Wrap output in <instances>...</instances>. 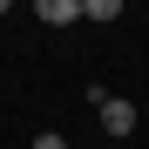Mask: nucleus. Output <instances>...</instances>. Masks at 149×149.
I'll return each mask as SVG.
<instances>
[{"instance_id": "nucleus-1", "label": "nucleus", "mask_w": 149, "mask_h": 149, "mask_svg": "<svg viewBox=\"0 0 149 149\" xmlns=\"http://www.w3.org/2000/svg\"><path fill=\"white\" fill-rule=\"evenodd\" d=\"M95 115H102V129H109V136H136V102H122V95H109Z\"/></svg>"}, {"instance_id": "nucleus-2", "label": "nucleus", "mask_w": 149, "mask_h": 149, "mask_svg": "<svg viewBox=\"0 0 149 149\" xmlns=\"http://www.w3.org/2000/svg\"><path fill=\"white\" fill-rule=\"evenodd\" d=\"M34 20H47V27H74V20H88V14H81V0H34Z\"/></svg>"}, {"instance_id": "nucleus-3", "label": "nucleus", "mask_w": 149, "mask_h": 149, "mask_svg": "<svg viewBox=\"0 0 149 149\" xmlns=\"http://www.w3.org/2000/svg\"><path fill=\"white\" fill-rule=\"evenodd\" d=\"M81 14H88V20H122L115 0H81Z\"/></svg>"}, {"instance_id": "nucleus-4", "label": "nucleus", "mask_w": 149, "mask_h": 149, "mask_svg": "<svg viewBox=\"0 0 149 149\" xmlns=\"http://www.w3.org/2000/svg\"><path fill=\"white\" fill-rule=\"evenodd\" d=\"M34 149H68V136H61V129H41V136H34Z\"/></svg>"}]
</instances>
